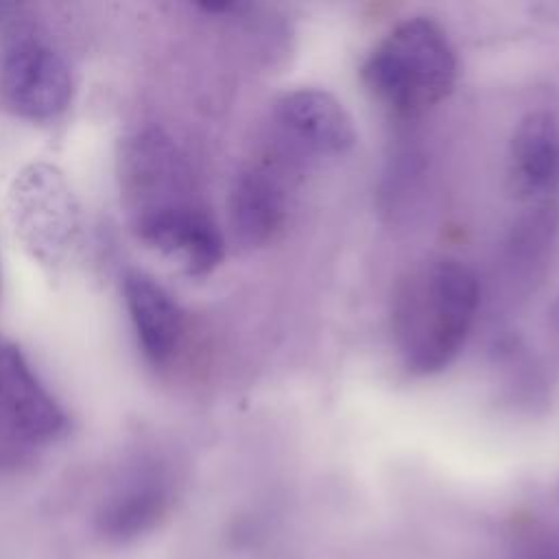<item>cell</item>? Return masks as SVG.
<instances>
[{
  "label": "cell",
  "instance_id": "6da1fadb",
  "mask_svg": "<svg viewBox=\"0 0 559 559\" xmlns=\"http://www.w3.org/2000/svg\"><path fill=\"white\" fill-rule=\"evenodd\" d=\"M478 299L476 275L454 258L408 269L391 299V334L402 365L415 376L445 369L469 336Z\"/></svg>",
  "mask_w": 559,
  "mask_h": 559
},
{
  "label": "cell",
  "instance_id": "7a4b0ae2",
  "mask_svg": "<svg viewBox=\"0 0 559 559\" xmlns=\"http://www.w3.org/2000/svg\"><path fill=\"white\" fill-rule=\"evenodd\" d=\"M456 72L448 33L430 17H408L371 48L360 74L371 96L389 111L417 116L452 92Z\"/></svg>",
  "mask_w": 559,
  "mask_h": 559
},
{
  "label": "cell",
  "instance_id": "3957f363",
  "mask_svg": "<svg viewBox=\"0 0 559 559\" xmlns=\"http://www.w3.org/2000/svg\"><path fill=\"white\" fill-rule=\"evenodd\" d=\"M0 92L20 116L50 120L70 105L72 76L55 48L20 35L0 55Z\"/></svg>",
  "mask_w": 559,
  "mask_h": 559
},
{
  "label": "cell",
  "instance_id": "277c9868",
  "mask_svg": "<svg viewBox=\"0 0 559 559\" xmlns=\"http://www.w3.org/2000/svg\"><path fill=\"white\" fill-rule=\"evenodd\" d=\"M299 157L275 144L236 179L229 201L231 225L245 245H264L284 227L290 173Z\"/></svg>",
  "mask_w": 559,
  "mask_h": 559
},
{
  "label": "cell",
  "instance_id": "5b68a950",
  "mask_svg": "<svg viewBox=\"0 0 559 559\" xmlns=\"http://www.w3.org/2000/svg\"><path fill=\"white\" fill-rule=\"evenodd\" d=\"M277 140L293 155H343L356 142L354 120L343 103L325 90L299 87L286 92L273 111Z\"/></svg>",
  "mask_w": 559,
  "mask_h": 559
},
{
  "label": "cell",
  "instance_id": "8992f818",
  "mask_svg": "<svg viewBox=\"0 0 559 559\" xmlns=\"http://www.w3.org/2000/svg\"><path fill=\"white\" fill-rule=\"evenodd\" d=\"M142 240L175 258L188 273L203 275L223 258V236L214 221L192 203L155 210L138 218Z\"/></svg>",
  "mask_w": 559,
  "mask_h": 559
},
{
  "label": "cell",
  "instance_id": "52a82bcc",
  "mask_svg": "<svg viewBox=\"0 0 559 559\" xmlns=\"http://www.w3.org/2000/svg\"><path fill=\"white\" fill-rule=\"evenodd\" d=\"M509 181L518 197L546 203L559 190V120L542 109L526 114L511 140Z\"/></svg>",
  "mask_w": 559,
  "mask_h": 559
},
{
  "label": "cell",
  "instance_id": "ba28073f",
  "mask_svg": "<svg viewBox=\"0 0 559 559\" xmlns=\"http://www.w3.org/2000/svg\"><path fill=\"white\" fill-rule=\"evenodd\" d=\"M0 406L13 428L33 441L57 437L66 424L55 397L13 347H0Z\"/></svg>",
  "mask_w": 559,
  "mask_h": 559
},
{
  "label": "cell",
  "instance_id": "9c48e42d",
  "mask_svg": "<svg viewBox=\"0 0 559 559\" xmlns=\"http://www.w3.org/2000/svg\"><path fill=\"white\" fill-rule=\"evenodd\" d=\"M124 301L144 356L155 365L166 362L183 332L179 306L159 284L142 273H127Z\"/></svg>",
  "mask_w": 559,
  "mask_h": 559
},
{
  "label": "cell",
  "instance_id": "30bf717a",
  "mask_svg": "<svg viewBox=\"0 0 559 559\" xmlns=\"http://www.w3.org/2000/svg\"><path fill=\"white\" fill-rule=\"evenodd\" d=\"M127 179L131 194L140 201V216L188 203L177 197L181 186L177 151L168 138L157 131L142 133L131 144L127 155Z\"/></svg>",
  "mask_w": 559,
  "mask_h": 559
},
{
  "label": "cell",
  "instance_id": "8fae6325",
  "mask_svg": "<svg viewBox=\"0 0 559 559\" xmlns=\"http://www.w3.org/2000/svg\"><path fill=\"white\" fill-rule=\"evenodd\" d=\"M168 509L162 483L142 480L114 496L98 515V528L111 539H131L151 531Z\"/></svg>",
  "mask_w": 559,
  "mask_h": 559
},
{
  "label": "cell",
  "instance_id": "7c38bea8",
  "mask_svg": "<svg viewBox=\"0 0 559 559\" xmlns=\"http://www.w3.org/2000/svg\"><path fill=\"white\" fill-rule=\"evenodd\" d=\"M515 559H559V533L533 535L518 548Z\"/></svg>",
  "mask_w": 559,
  "mask_h": 559
}]
</instances>
